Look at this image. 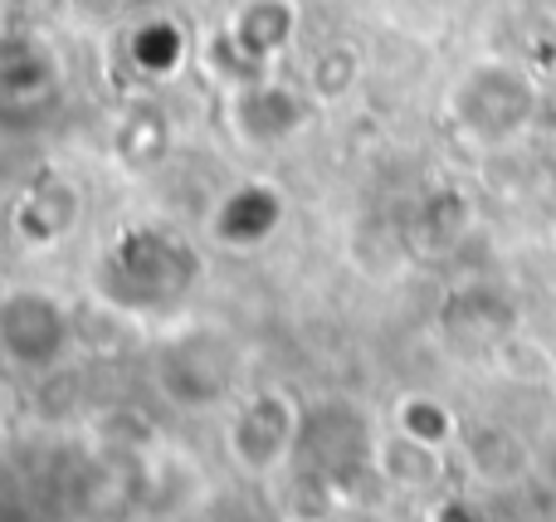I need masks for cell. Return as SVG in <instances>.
<instances>
[{"mask_svg": "<svg viewBox=\"0 0 556 522\" xmlns=\"http://www.w3.org/2000/svg\"><path fill=\"white\" fill-rule=\"evenodd\" d=\"M201 279V254L172 230L132 225L98 259V293L127 318H156L186 303Z\"/></svg>", "mask_w": 556, "mask_h": 522, "instance_id": "cell-1", "label": "cell"}, {"mask_svg": "<svg viewBox=\"0 0 556 522\" xmlns=\"http://www.w3.org/2000/svg\"><path fill=\"white\" fill-rule=\"evenodd\" d=\"M542 93L528 68L508 59H483L454 84L450 93V123L459 137L479 147H508L538 123Z\"/></svg>", "mask_w": 556, "mask_h": 522, "instance_id": "cell-2", "label": "cell"}, {"mask_svg": "<svg viewBox=\"0 0 556 522\" xmlns=\"http://www.w3.org/2000/svg\"><path fill=\"white\" fill-rule=\"evenodd\" d=\"M74 318L45 289L0 293V357L20 371H49L68 357Z\"/></svg>", "mask_w": 556, "mask_h": 522, "instance_id": "cell-3", "label": "cell"}, {"mask_svg": "<svg viewBox=\"0 0 556 522\" xmlns=\"http://www.w3.org/2000/svg\"><path fill=\"white\" fill-rule=\"evenodd\" d=\"M156 381L162 391L186 410H211L225 400L235 381V352L225 332L215 328H186L156 352Z\"/></svg>", "mask_w": 556, "mask_h": 522, "instance_id": "cell-4", "label": "cell"}, {"mask_svg": "<svg viewBox=\"0 0 556 522\" xmlns=\"http://www.w3.org/2000/svg\"><path fill=\"white\" fill-rule=\"evenodd\" d=\"M303 435V406L288 391H260L244 406H235L230 420V455L250 474H269L278 459Z\"/></svg>", "mask_w": 556, "mask_h": 522, "instance_id": "cell-5", "label": "cell"}, {"mask_svg": "<svg viewBox=\"0 0 556 522\" xmlns=\"http://www.w3.org/2000/svg\"><path fill=\"white\" fill-rule=\"evenodd\" d=\"M307 117H313V98L303 84H283V78L264 74L244 88H230V127L250 147L288 142L307 127Z\"/></svg>", "mask_w": 556, "mask_h": 522, "instance_id": "cell-6", "label": "cell"}, {"mask_svg": "<svg viewBox=\"0 0 556 522\" xmlns=\"http://www.w3.org/2000/svg\"><path fill=\"white\" fill-rule=\"evenodd\" d=\"M283 191L274 181H240L235 191L220 195L211 215V234L225 250H260L264 240H274L283 225Z\"/></svg>", "mask_w": 556, "mask_h": 522, "instance_id": "cell-7", "label": "cell"}, {"mask_svg": "<svg viewBox=\"0 0 556 522\" xmlns=\"http://www.w3.org/2000/svg\"><path fill=\"white\" fill-rule=\"evenodd\" d=\"M78 186L59 171H45L25 186L15 201V234L25 250H54L68 230L78 225Z\"/></svg>", "mask_w": 556, "mask_h": 522, "instance_id": "cell-8", "label": "cell"}, {"mask_svg": "<svg viewBox=\"0 0 556 522\" xmlns=\"http://www.w3.org/2000/svg\"><path fill=\"white\" fill-rule=\"evenodd\" d=\"M225 35L235 39L240 54H250L260 68H269L283 49H293L298 5L293 0H240V10L225 20Z\"/></svg>", "mask_w": 556, "mask_h": 522, "instance_id": "cell-9", "label": "cell"}, {"mask_svg": "<svg viewBox=\"0 0 556 522\" xmlns=\"http://www.w3.org/2000/svg\"><path fill=\"white\" fill-rule=\"evenodd\" d=\"M113 152L127 171H152L172 152V117L156 103H132L113 127Z\"/></svg>", "mask_w": 556, "mask_h": 522, "instance_id": "cell-10", "label": "cell"}, {"mask_svg": "<svg viewBox=\"0 0 556 522\" xmlns=\"http://www.w3.org/2000/svg\"><path fill=\"white\" fill-rule=\"evenodd\" d=\"M459 445H464L469 469L479 479H489V484H513V479H522L532 464V449L522 445L508 425H473L459 435Z\"/></svg>", "mask_w": 556, "mask_h": 522, "instance_id": "cell-11", "label": "cell"}, {"mask_svg": "<svg viewBox=\"0 0 556 522\" xmlns=\"http://www.w3.org/2000/svg\"><path fill=\"white\" fill-rule=\"evenodd\" d=\"M356 78H362V54L352 44H342V39L313 49L303 64V88L313 103H342L356 88Z\"/></svg>", "mask_w": 556, "mask_h": 522, "instance_id": "cell-12", "label": "cell"}, {"mask_svg": "<svg viewBox=\"0 0 556 522\" xmlns=\"http://www.w3.org/2000/svg\"><path fill=\"white\" fill-rule=\"evenodd\" d=\"M186 54H191V44H186V35L172 25V20H147V25H137V35H132V64L142 68L147 78L176 74V68L186 64Z\"/></svg>", "mask_w": 556, "mask_h": 522, "instance_id": "cell-13", "label": "cell"}, {"mask_svg": "<svg viewBox=\"0 0 556 522\" xmlns=\"http://www.w3.org/2000/svg\"><path fill=\"white\" fill-rule=\"evenodd\" d=\"M395 430L410 435V440H420V445H434V449H444L450 440H459L454 410L434 396H405L401 406H395Z\"/></svg>", "mask_w": 556, "mask_h": 522, "instance_id": "cell-14", "label": "cell"}, {"mask_svg": "<svg viewBox=\"0 0 556 522\" xmlns=\"http://www.w3.org/2000/svg\"><path fill=\"white\" fill-rule=\"evenodd\" d=\"M381 464H386V474L401 479V484L425 488V484H434V479H440L444 459H440V449H434V445H420V440H410V435H401V430H395V435L381 445Z\"/></svg>", "mask_w": 556, "mask_h": 522, "instance_id": "cell-15", "label": "cell"}, {"mask_svg": "<svg viewBox=\"0 0 556 522\" xmlns=\"http://www.w3.org/2000/svg\"><path fill=\"white\" fill-rule=\"evenodd\" d=\"M493 361H498L503 377L528 381V386L556 381V352L542 347V342H532V338H503L498 347H493Z\"/></svg>", "mask_w": 556, "mask_h": 522, "instance_id": "cell-16", "label": "cell"}, {"mask_svg": "<svg viewBox=\"0 0 556 522\" xmlns=\"http://www.w3.org/2000/svg\"><path fill=\"white\" fill-rule=\"evenodd\" d=\"M49 84H54V68H49V59L39 49H20V54L0 59V98H5V107H10V98H25V93L35 98Z\"/></svg>", "mask_w": 556, "mask_h": 522, "instance_id": "cell-17", "label": "cell"}, {"mask_svg": "<svg viewBox=\"0 0 556 522\" xmlns=\"http://www.w3.org/2000/svg\"><path fill=\"white\" fill-rule=\"evenodd\" d=\"M415 230H430L434 244H454L464 230H469V195H459V191L430 195V201L420 205V220H415Z\"/></svg>", "mask_w": 556, "mask_h": 522, "instance_id": "cell-18", "label": "cell"}, {"mask_svg": "<svg viewBox=\"0 0 556 522\" xmlns=\"http://www.w3.org/2000/svg\"><path fill=\"white\" fill-rule=\"evenodd\" d=\"M552 244H556V225H552Z\"/></svg>", "mask_w": 556, "mask_h": 522, "instance_id": "cell-19", "label": "cell"}]
</instances>
